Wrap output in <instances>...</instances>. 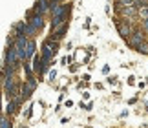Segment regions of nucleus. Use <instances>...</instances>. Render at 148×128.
Masks as SVG:
<instances>
[{"label": "nucleus", "instance_id": "7", "mask_svg": "<svg viewBox=\"0 0 148 128\" xmlns=\"http://www.w3.org/2000/svg\"><path fill=\"white\" fill-rule=\"evenodd\" d=\"M40 64H42V55H35L33 57V70L38 73V70H40Z\"/></svg>", "mask_w": 148, "mask_h": 128}, {"label": "nucleus", "instance_id": "8", "mask_svg": "<svg viewBox=\"0 0 148 128\" xmlns=\"http://www.w3.org/2000/svg\"><path fill=\"white\" fill-rule=\"evenodd\" d=\"M37 31H38L37 28H35V26H31L29 22H27V28H26V37H33V35H35Z\"/></svg>", "mask_w": 148, "mask_h": 128}, {"label": "nucleus", "instance_id": "6", "mask_svg": "<svg viewBox=\"0 0 148 128\" xmlns=\"http://www.w3.org/2000/svg\"><path fill=\"white\" fill-rule=\"evenodd\" d=\"M35 42L29 39V42H27V48H26V51H27V59H31V57H35Z\"/></svg>", "mask_w": 148, "mask_h": 128}, {"label": "nucleus", "instance_id": "14", "mask_svg": "<svg viewBox=\"0 0 148 128\" xmlns=\"http://www.w3.org/2000/svg\"><path fill=\"white\" fill-rule=\"evenodd\" d=\"M143 30H145V31L148 30V20H143Z\"/></svg>", "mask_w": 148, "mask_h": 128}, {"label": "nucleus", "instance_id": "12", "mask_svg": "<svg viewBox=\"0 0 148 128\" xmlns=\"http://www.w3.org/2000/svg\"><path fill=\"white\" fill-rule=\"evenodd\" d=\"M108 84H117V77H108Z\"/></svg>", "mask_w": 148, "mask_h": 128}, {"label": "nucleus", "instance_id": "3", "mask_svg": "<svg viewBox=\"0 0 148 128\" xmlns=\"http://www.w3.org/2000/svg\"><path fill=\"white\" fill-rule=\"evenodd\" d=\"M35 88H37V81L35 79H26V84L24 86H22V99H24V101H27V99H29L31 97V94H33V92H35Z\"/></svg>", "mask_w": 148, "mask_h": 128}, {"label": "nucleus", "instance_id": "1", "mask_svg": "<svg viewBox=\"0 0 148 128\" xmlns=\"http://www.w3.org/2000/svg\"><path fill=\"white\" fill-rule=\"evenodd\" d=\"M132 22H126V20H121V19H115V26H117V31L119 35H121L123 39H130L132 37V33H134V28L130 26Z\"/></svg>", "mask_w": 148, "mask_h": 128}, {"label": "nucleus", "instance_id": "13", "mask_svg": "<svg viewBox=\"0 0 148 128\" xmlns=\"http://www.w3.org/2000/svg\"><path fill=\"white\" fill-rule=\"evenodd\" d=\"M55 77H57V72H55V70H51V72H49V79H51V81H53Z\"/></svg>", "mask_w": 148, "mask_h": 128}, {"label": "nucleus", "instance_id": "2", "mask_svg": "<svg viewBox=\"0 0 148 128\" xmlns=\"http://www.w3.org/2000/svg\"><path fill=\"white\" fill-rule=\"evenodd\" d=\"M146 40V37H145V30H134V33H132V37L128 39V44L132 46V48L135 50L137 46H141Z\"/></svg>", "mask_w": 148, "mask_h": 128}, {"label": "nucleus", "instance_id": "11", "mask_svg": "<svg viewBox=\"0 0 148 128\" xmlns=\"http://www.w3.org/2000/svg\"><path fill=\"white\" fill-rule=\"evenodd\" d=\"M139 17L143 20H148V8H141L139 9Z\"/></svg>", "mask_w": 148, "mask_h": 128}, {"label": "nucleus", "instance_id": "5", "mask_svg": "<svg viewBox=\"0 0 148 128\" xmlns=\"http://www.w3.org/2000/svg\"><path fill=\"white\" fill-rule=\"evenodd\" d=\"M68 26H70V22H66L64 26H60L59 30H57V31H55L53 35H51V37H53L55 40H62V39H64V35L68 33Z\"/></svg>", "mask_w": 148, "mask_h": 128}, {"label": "nucleus", "instance_id": "4", "mask_svg": "<svg viewBox=\"0 0 148 128\" xmlns=\"http://www.w3.org/2000/svg\"><path fill=\"white\" fill-rule=\"evenodd\" d=\"M27 22H29L31 26H35L37 30L40 31L42 28H44V15H38V13H35V15H33V17H31V19L27 20Z\"/></svg>", "mask_w": 148, "mask_h": 128}, {"label": "nucleus", "instance_id": "9", "mask_svg": "<svg viewBox=\"0 0 148 128\" xmlns=\"http://www.w3.org/2000/svg\"><path fill=\"white\" fill-rule=\"evenodd\" d=\"M135 51H139V53H143V55H148V44L143 42L141 46H137V48H135Z\"/></svg>", "mask_w": 148, "mask_h": 128}, {"label": "nucleus", "instance_id": "10", "mask_svg": "<svg viewBox=\"0 0 148 128\" xmlns=\"http://www.w3.org/2000/svg\"><path fill=\"white\" fill-rule=\"evenodd\" d=\"M0 126H2V128H13V126H11V123L8 121V115H5V114H4V117H2V123H0Z\"/></svg>", "mask_w": 148, "mask_h": 128}]
</instances>
